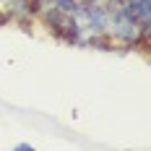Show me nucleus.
<instances>
[{
    "label": "nucleus",
    "mask_w": 151,
    "mask_h": 151,
    "mask_svg": "<svg viewBox=\"0 0 151 151\" xmlns=\"http://www.w3.org/2000/svg\"><path fill=\"white\" fill-rule=\"evenodd\" d=\"M16 149H18V151H31V149H34V146H31V143H18Z\"/></svg>",
    "instance_id": "nucleus-2"
},
{
    "label": "nucleus",
    "mask_w": 151,
    "mask_h": 151,
    "mask_svg": "<svg viewBox=\"0 0 151 151\" xmlns=\"http://www.w3.org/2000/svg\"><path fill=\"white\" fill-rule=\"evenodd\" d=\"M122 5L130 11L133 18H138V21L143 24V31L149 29V16H151V3L149 0H125Z\"/></svg>",
    "instance_id": "nucleus-1"
}]
</instances>
